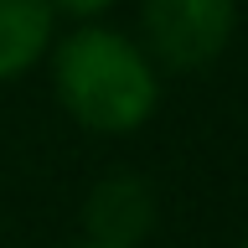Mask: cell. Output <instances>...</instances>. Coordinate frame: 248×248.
Instances as JSON below:
<instances>
[{
    "label": "cell",
    "mask_w": 248,
    "mask_h": 248,
    "mask_svg": "<svg viewBox=\"0 0 248 248\" xmlns=\"http://www.w3.org/2000/svg\"><path fill=\"white\" fill-rule=\"evenodd\" d=\"M108 5H114V0H52V16L62 11V16H78V21L88 26V21H98Z\"/></svg>",
    "instance_id": "cell-5"
},
{
    "label": "cell",
    "mask_w": 248,
    "mask_h": 248,
    "mask_svg": "<svg viewBox=\"0 0 248 248\" xmlns=\"http://www.w3.org/2000/svg\"><path fill=\"white\" fill-rule=\"evenodd\" d=\"M52 88L62 108L93 135H135L160 104V78H155L145 46H135L114 26L67 31L52 52Z\"/></svg>",
    "instance_id": "cell-1"
},
{
    "label": "cell",
    "mask_w": 248,
    "mask_h": 248,
    "mask_svg": "<svg viewBox=\"0 0 248 248\" xmlns=\"http://www.w3.org/2000/svg\"><path fill=\"white\" fill-rule=\"evenodd\" d=\"M78 248H98V243H78Z\"/></svg>",
    "instance_id": "cell-6"
},
{
    "label": "cell",
    "mask_w": 248,
    "mask_h": 248,
    "mask_svg": "<svg viewBox=\"0 0 248 248\" xmlns=\"http://www.w3.org/2000/svg\"><path fill=\"white\" fill-rule=\"evenodd\" d=\"M238 26V0H145L140 31H145V57H155L170 73H197L222 57Z\"/></svg>",
    "instance_id": "cell-2"
},
{
    "label": "cell",
    "mask_w": 248,
    "mask_h": 248,
    "mask_svg": "<svg viewBox=\"0 0 248 248\" xmlns=\"http://www.w3.org/2000/svg\"><path fill=\"white\" fill-rule=\"evenodd\" d=\"M243 248H248V243H243Z\"/></svg>",
    "instance_id": "cell-7"
},
{
    "label": "cell",
    "mask_w": 248,
    "mask_h": 248,
    "mask_svg": "<svg viewBox=\"0 0 248 248\" xmlns=\"http://www.w3.org/2000/svg\"><path fill=\"white\" fill-rule=\"evenodd\" d=\"M83 228L98 248H140L155 228V191L140 176H104L83 202Z\"/></svg>",
    "instance_id": "cell-3"
},
{
    "label": "cell",
    "mask_w": 248,
    "mask_h": 248,
    "mask_svg": "<svg viewBox=\"0 0 248 248\" xmlns=\"http://www.w3.org/2000/svg\"><path fill=\"white\" fill-rule=\"evenodd\" d=\"M52 46V0H0V83L31 73Z\"/></svg>",
    "instance_id": "cell-4"
}]
</instances>
